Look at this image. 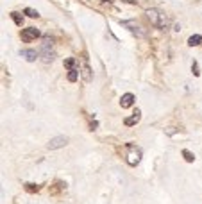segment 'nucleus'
I'll list each match as a JSON object with an SVG mask.
<instances>
[{
    "mask_svg": "<svg viewBox=\"0 0 202 204\" xmlns=\"http://www.w3.org/2000/svg\"><path fill=\"white\" fill-rule=\"evenodd\" d=\"M140 120H141V111L136 109L134 113H132V115H131V117H127L125 120H123V124L127 125V127H132V125H136Z\"/></svg>",
    "mask_w": 202,
    "mask_h": 204,
    "instance_id": "1a4fd4ad",
    "label": "nucleus"
},
{
    "mask_svg": "<svg viewBox=\"0 0 202 204\" xmlns=\"http://www.w3.org/2000/svg\"><path fill=\"white\" fill-rule=\"evenodd\" d=\"M122 25L125 27V29H129V32L131 34H134L136 38H145L147 36V32H145V30L141 29L134 20H125V22H122Z\"/></svg>",
    "mask_w": 202,
    "mask_h": 204,
    "instance_id": "20e7f679",
    "label": "nucleus"
},
{
    "mask_svg": "<svg viewBox=\"0 0 202 204\" xmlns=\"http://www.w3.org/2000/svg\"><path fill=\"white\" fill-rule=\"evenodd\" d=\"M134 100H136V97L132 93H125V95H122V99H120V106H122L123 109H125V108H131V106L134 104Z\"/></svg>",
    "mask_w": 202,
    "mask_h": 204,
    "instance_id": "9d476101",
    "label": "nucleus"
},
{
    "mask_svg": "<svg viewBox=\"0 0 202 204\" xmlns=\"http://www.w3.org/2000/svg\"><path fill=\"white\" fill-rule=\"evenodd\" d=\"M39 58L43 63H52L54 58H56V52H54V39L48 36L43 38V43H41V50H39Z\"/></svg>",
    "mask_w": 202,
    "mask_h": 204,
    "instance_id": "f03ea898",
    "label": "nucleus"
},
{
    "mask_svg": "<svg viewBox=\"0 0 202 204\" xmlns=\"http://www.w3.org/2000/svg\"><path fill=\"white\" fill-rule=\"evenodd\" d=\"M147 18L150 20V23L154 25V27H158V29H161V30H166L168 29V25H170L168 16H166L161 9H158V7L149 9V11H147Z\"/></svg>",
    "mask_w": 202,
    "mask_h": 204,
    "instance_id": "f257e3e1",
    "label": "nucleus"
},
{
    "mask_svg": "<svg viewBox=\"0 0 202 204\" xmlns=\"http://www.w3.org/2000/svg\"><path fill=\"white\" fill-rule=\"evenodd\" d=\"M77 79H79V70H77V68L68 70V81H70V82H75Z\"/></svg>",
    "mask_w": 202,
    "mask_h": 204,
    "instance_id": "f8f14e48",
    "label": "nucleus"
},
{
    "mask_svg": "<svg viewBox=\"0 0 202 204\" xmlns=\"http://www.w3.org/2000/svg\"><path fill=\"white\" fill-rule=\"evenodd\" d=\"M41 36V32H39V29H36V27H27V29L22 30V39L23 41H32V39H36V38Z\"/></svg>",
    "mask_w": 202,
    "mask_h": 204,
    "instance_id": "39448f33",
    "label": "nucleus"
},
{
    "mask_svg": "<svg viewBox=\"0 0 202 204\" xmlns=\"http://www.w3.org/2000/svg\"><path fill=\"white\" fill-rule=\"evenodd\" d=\"M68 143V136H56V138H52L48 141V149L50 151H56V149H61V147H65Z\"/></svg>",
    "mask_w": 202,
    "mask_h": 204,
    "instance_id": "0eeeda50",
    "label": "nucleus"
},
{
    "mask_svg": "<svg viewBox=\"0 0 202 204\" xmlns=\"http://www.w3.org/2000/svg\"><path fill=\"white\" fill-rule=\"evenodd\" d=\"M23 13L29 16V18H38V16H39V13H38L36 9H32V7H25V11H23Z\"/></svg>",
    "mask_w": 202,
    "mask_h": 204,
    "instance_id": "ddd939ff",
    "label": "nucleus"
},
{
    "mask_svg": "<svg viewBox=\"0 0 202 204\" xmlns=\"http://www.w3.org/2000/svg\"><path fill=\"white\" fill-rule=\"evenodd\" d=\"M191 70H193V73L199 77L200 75V72H199V65H197V61H193V65H191Z\"/></svg>",
    "mask_w": 202,
    "mask_h": 204,
    "instance_id": "f3484780",
    "label": "nucleus"
},
{
    "mask_svg": "<svg viewBox=\"0 0 202 204\" xmlns=\"http://www.w3.org/2000/svg\"><path fill=\"white\" fill-rule=\"evenodd\" d=\"M200 43H202L200 34H193V36L188 38V45H190V47H197V45H200Z\"/></svg>",
    "mask_w": 202,
    "mask_h": 204,
    "instance_id": "9b49d317",
    "label": "nucleus"
},
{
    "mask_svg": "<svg viewBox=\"0 0 202 204\" xmlns=\"http://www.w3.org/2000/svg\"><path fill=\"white\" fill-rule=\"evenodd\" d=\"M125 161L131 167H136L138 163L141 161V149L132 143H127L125 145Z\"/></svg>",
    "mask_w": 202,
    "mask_h": 204,
    "instance_id": "7ed1b4c3",
    "label": "nucleus"
},
{
    "mask_svg": "<svg viewBox=\"0 0 202 204\" xmlns=\"http://www.w3.org/2000/svg\"><path fill=\"white\" fill-rule=\"evenodd\" d=\"M20 56H22L25 61H29V63H34V61L39 58V52L32 50V49H27V50H20Z\"/></svg>",
    "mask_w": 202,
    "mask_h": 204,
    "instance_id": "6e6552de",
    "label": "nucleus"
},
{
    "mask_svg": "<svg viewBox=\"0 0 202 204\" xmlns=\"http://www.w3.org/2000/svg\"><path fill=\"white\" fill-rule=\"evenodd\" d=\"M65 66L68 70H73V66H75V58H68L65 59Z\"/></svg>",
    "mask_w": 202,
    "mask_h": 204,
    "instance_id": "2eb2a0df",
    "label": "nucleus"
},
{
    "mask_svg": "<svg viewBox=\"0 0 202 204\" xmlns=\"http://www.w3.org/2000/svg\"><path fill=\"white\" fill-rule=\"evenodd\" d=\"M182 156H184V160L188 161V163H191V161L195 160V156L191 152H190V151H182Z\"/></svg>",
    "mask_w": 202,
    "mask_h": 204,
    "instance_id": "dca6fc26",
    "label": "nucleus"
},
{
    "mask_svg": "<svg viewBox=\"0 0 202 204\" xmlns=\"http://www.w3.org/2000/svg\"><path fill=\"white\" fill-rule=\"evenodd\" d=\"M11 18L15 20L16 25H23V16H20V13H11Z\"/></svg>",
    "mask_w": 202,
    "mask_h": 204,
    "instance_id": "4468645a",
    "label": "nucleus"
},
{
    "mask_svg": "<svg viewBox=\"0 0 202 204\" xmlns=\"http://www.w3.org/2000/svg\"><path fill=\"white\" fill-rule=\"evenodd\" d=\"M80 77H82L84 82H91V81H93V72H91V68L88 65L86 58L82 59V65H80Z\"/></svg>",
    "mask_w": 202,
    "mask_h": 204,
    "instance_id": "423d86ee",
    "label": "nucleus"
}]
</instances>
